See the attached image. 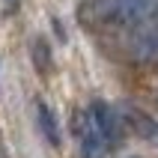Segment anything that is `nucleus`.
I'll return each mask as SVG.
<instances>
[{
  "instance_id": "nucleus-7",
  "label": "nucleus",
  "mask_w": 158,
  "mask_h": 158,
  "mask_svg": "<svg viewBox=\"0 0 158 158\" xmlns=\"http://www.w3.org/2000/svg\"><path fill=\"white\" fill-rule=\"evenodd\" d=\"M131 158H140V155H131Z\"/></svg>"
},
{
  "instance_id": "nucleus-5",
  "label": "nucleus",
  "mask_w": 158,
  "mask_h": 158,
  "mask_svg": "<svg viewBox=\"0 0 158 158\" xmlns=\"http://www.w3.org/2000/svg\"><path fill=\"white\" fill-rule=\"evenodd\" d=\"M36 119H39V131L45 134V140L51 143V146H60L63 137H60V125H57V116H54V110L45 102H39L36 105Z\"/></svg>"
},
{
  "instance_id": "nucleus-2",
  "label": "nucleus",
  "mask_w": 158,
  "mask_h": 158,
  "mask_svg": "<svg viewBox=\"0 0 158 158\" xmlns=\"http://www.w3.org/2000/svg\"><path fill=\"white\" fill-rule=\"evenodd\" d=\"M75 134L81 140V158H105L107 155L110 143L105 140V134L98 131V125H96L89 110H81L75 116Z\"/></svg>"
},
{
  "instance_id": "nucleus-4",
  "label": "nucleus",
  "mask_w": 158,
  "mask_h": 158,
  "mask_svg": "<svg viewBox=\"0 0 158 158\" xmlns=\"http://www.w3.org/2000/svg\"><path fill=\"white\" fill-rule=\"evenodd\" d=\"M119 114H123L125 125H131V131H137L140 137H146V140H155L158 143V123L152 119L146 110H140V107L128 105V102H119Z\"/></svg>"
},
{
  "instance_id": "nucleus-6",
  "label": "nucleus",
  "mask_w": 158,
  "mask_h": 158,
  "mask_svg": "<svg viewBox=\"0 0 158 158\" xmlns=\"http://www.w3.org/2000/svg\"><path fill=\"white\" fill-rule=\"evenodd\" d=\"M15 6H18V0H6V9H9V12H12Z\"/></svg>"
},
{
  "instance_id": "nucleus-3",
  "label": "nucleus",
  "mask_w": 158,
  "mask_h": 158,
  "mask_svg": "<svg viewBox=\"0 0 158 158\" xmlns=\"http://www.w3.org/2000/svg\"><path fill=\"white\" fill-rule=\"evenodd\" d=\"M89 114H93V119H96L98 131L105 134L107 143H119L125 134V119L123 114H119V107L116 105H107V102H93V107H89Z\"/></svg>"
},
{
  "instance_id": "nucleus-1",
  "label": "nucleus",
  "mask_w": 158,
  "mask_h": 158,
  "mask_svg": "<svg viewBox=\"0 0 158 158\" xmlns=\"http://www.w3.org/2000/svg\"><path fill=\"white\" fill-rule=\"evenodd\" d=\"M89 15L98 24L125 27L137 33L158 21V0H96L89 6Z\"/></svg>"
}]
</instances>
